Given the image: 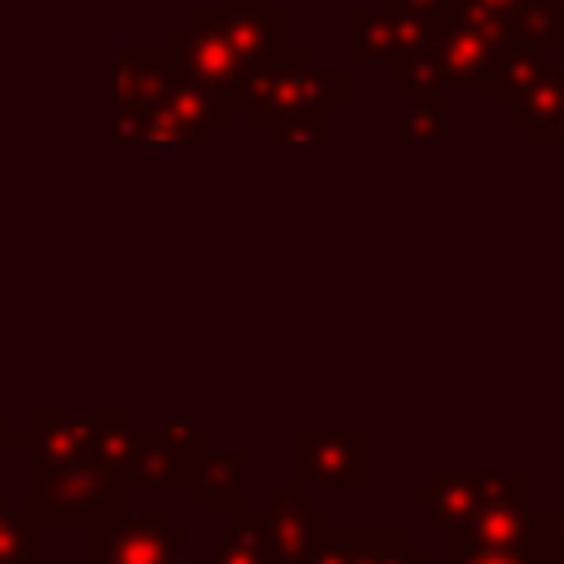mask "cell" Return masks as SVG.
<instances>
[{"mask_svg": "<svg viewBox=\"0 0 564 564\" xmlns=\"http://www.w3.org/2000/svg\"><path fill=\"white\" fill-rule=\"evenodd\" d=\"M286 44V13L269 0H225L212 9H189V18L167 35L172 62L203 84L225 110L247 106L260 70Z\"/></svg>", "mask_w": 564, "mask_h": 564, "instance_id": "1", "label": "cell"}, {"mask_svg": "<svg viewBox=\"0 0 564 564\" xmlns=\"http://www.w3.org/2000/svg\"><path fill=\"white\" fill-rule=\"evenodd\" d=\"M26 511L53 529H93L123 511L128 476L119 467L93 463H44L31 458L26 467Z\"/></svg>", "mask_w": 564, "mask_h": 564, "instance_id": "2", "label": "cell"}, {"mask_svg": "<svg viewBox=\"0 0 564 564\" xmlns=\"http://www.w3.org/2000/svg\"><path fill=\"white\" fill-rule=\"evenodd\" d=\"M348 101V70L339 66H313L308 62V48H286L260 70L251 97H247V119L251 128L269 132L273 123L282 119H295V115H313V110H326L330 106H344Z\"/></svg>", "mask_w": 564, "mask_h": 564, "instance_id": "3", "label": "cell"}, {"mask_svg": "<svg viewBox=\"0 0 564 564\" xmlns=\"http://www.w3.org/2000/svg\"><path fill=\"white\" fill-rule=\"evenodd\" d=\"M128 427L132 423L123 410H97V414L31 410L13 445H22L31 458H44V463H93V467H119L128 476L123 467Z\"/></svg>", "mask_w": 564, "mask_h": 564, "instance_id": "4", "label": "cell"}, {"mask_svg": "<svg viewBox=\"0 0 564 564\" xmlns=\"http://www.w3.org/2000/svg\"><path fill=\"white\" fill-rule=\"evenodd\" d=\"M410 502L427 516L432 529L454 533L458 524L476 520L502 502H529L524 471H432L423 485L410 489Z\"/></svg>", "mask_w": 564, "mask_h": 564, "instance_id": "5", "label": "cell"}, {"mask_svg": "<svg viewBox=\"0 0 564 564\" xmlns=\"http://www.w3.org/2000/svg\"><path fill=\"white\" fill-rule=\"evenodd\" d=\"M286 471L295 489H361L370 480V436L361 427H295L286 436Z\"/></svg>", "mask_w": 564, "mask_h": 564, "instance_id": "6", "label": "cell"}, {"mask_svg": "<svg viewBox=\"0 0 564 564\" xmlns=\"http://www.w3.org/2000/svg\"><path fill=\"white\" fill-rule=\"evenodd\" d=\"M185 560V529L172 524L163 507L137 516H110L88 529L84 564H181Z\"/></svg>", "mask_w": 564, "mask_h": 564, "instance_id": "7", "label": "cell"}, {"mask_svg": "<svg viewBox=\"0 0 564 564\" xmlns=\"http://www.w3.org/2000/svg\"><path fill=\"white\" fill-rule=\"evenodd\" d=\"M207 454V432L189 427L181 414H172L159 427H128V480L132 485H163V489H185L198 458Z\"/></svg>", "mask_w": 564, "mask_h": 564, "instance_id": "8", "label": "cell"}, {"mask_svg": "<svg viewBox=\"0 0 564 564\" xmlns=\"http://www.w3.org/2000/svg\"><path fill=\"white\" fill-rule=\"evenodd\" d=\"M264 524V538L278 555V564H317L322 546L330 538V516L304 498L295 485H278L264 494V507L256 511Z\"/></svg>", "mask_w": 564, "mask_h": 564, "instance_id": "9", "label": "cell"}, {"mask_svg": "<svg viewBox=\"0 0 564 564\" xmlns=\"http://www.w3.org/2000/svg\"><path fill=\"white\" fill-rule=\"evenodd\" d=\"M502 35H494L489 26L471 22L467 13H449L432 35H427V48L445 75V84H480L485 70H489V57L498 48Z\"/></svg>", "mask_w": 564, "mask_h": 564, "instance_id": "10", "label": "cell"}, {"mask_svg": "<svg viewBox=\"0 0 564 564\" xmlns=\"http://www.w3.org/2000/svg\"><path fill=\"white\" fill-rule=\"evenodd\" d=\"M352 66H370V62H397L405 53H414L432 26L410 18V13H397L392 4L388 9H352Z\"/></svg>", "mask_w": 564, "mask_h": 564, "instance_id": "11", "label": "cell"}, {"mask_svg": "<svg viewBox=\"0 0 564 564\" xmlns=\"http://www.w3.org/2000/svg\"><path fill=\"white\" fill-rule=\"evenodd\" d=\"M546 66H551L546 44H533V40H520V35L498 40V48H494V57H489V70H485V79H480L485 101H489L494 110H507Z\"/></svg>", "mask_w": 564, "mask_h": 564, "instance_id": "12", "label": "cell"}, {"mask_svg": "<svg viewBox=\"0 0 564 564\" xmlns=\"http://www.w3.org/2000/svg\"><path fill=\"white\" fill-rule=\"evenodd\" d=\"M317 564H427V551L401 529H330Z\"/></svg>", "mask_w": 564, "mask_h": 564, "instance_id": "13", "label": "cell"}, {"mask_svg": "<svg viewBox=\"0 0 564 564\" xmlns=\"http://www.w3.org/2000/svg\"><path fill=\"white\" fill-rule=\"evenodd\" d=\"M242 471H247V449H207L194 467V480L185 485L189 507L198 511H242Z\"/></svg>", "mask_w": 564, "mask_h": 564, "instance_id": "14", "label": "cell"}, {"mask_svg": "<svg viewBox=\"0 0 564 564\" xmlns=\"http://www.w3.org/2000/svg\"><path fill=\"white\" fill-rule=\"evenodd\" d=\"M207 564H278L256 507L234 511L229 524H216L207 533Z\"/></svg>", "mask_w": 564, "mask_h": 564, "instance_id": "15", "label": "cell"}, {"mask_svg": "<svg viewBox=\"0 0 564 564\" xmlns=\"http://www.w3.org/2000/svg\"><path fill=\"white\" fill-rule=\"evenodd\" d=\"M388 119H392L388 128L392 145H436L449 137L445 97H405V106H397Z\"/></svg>", "mask_w": 564, "mask_h": 564, "instance_id": "16", "label": "cell"}, {"mask_svg": "<svg viewBox=\"0 0 564 564\" xmlns=\"http://www.w3.org/2000/svg\"><path fill=\"white\" fill-rule=\"evenodd\" d=\"M0 564H44V524L0 489Z\"/></svg>", "mask_w": 564, "mask_h": 564, "instance_id": "17", "label": "cell"}, {"mask_svg": "<svg viewBox=\"0 0 564 564\" xmlns=\"http://www.w3.org/2000/svg\"><path fill=\"white\" fill-rule=\"evenodd\" d=\"M560 110H564V66H546V70L507 106V123L533 128V123H542V119H551V115H560Z\"/></svg>", "mask_w": 564, "mask_h": 564, "instance_id": "18", "label": "cell"}, {"mask_svg": "<svg viewBox=\"0 0 564 564\" xmlns=\"http://www.w3.org/2000/svg\"><path fill=\"white\" fill-rule=\"evenodd\" d=\"M264 137H269V145H326V110L282 119Z\"/></svg>", "mask_w": 564, "mask_h": 564, "instance_id": "19", "label": "cell"}, {"mask_svg": "<svg viewBox=\"0 0 564 564\" xmlns=\"http://www.w3.org/2000/svg\"><path fill=\"white\" fill-rule=\"evenodd\" d=\"M449 564H529V542H520V546L449 542Z\"/></svg>", "mask_w": 564, "mask_h": 564, "instance_id": "20", "label": "cell"}, {"mask_svg": "<svg viewBox=\"0 0 564 564\" xmlns=\"http://www.w3.org/2000/svg\"><path fill=\"white\" fill-rule=\"evenodd\" d=\"M397 13H410V18H419V22H427L432 31L458 9V0H388Z\"/></svg>", "mask_w": 564, "mask_h": 564, "instance_id": "21", "label": "cell"}, {"mask_svg": "<svg viewBox=\"0 0 564 564\" xmlns=\"http://www.w3.org/2000/svg\"><path fill=\"white\" fill-rule=\"evenodd\" d=\"M524 137H529V145H555V150H564V110L551 115V119H542V123H533V128H524Z\"/></svg>", "mask_w": 564, "mask_h": 564, "instance_id": "22", "label": "cell"}, {"mask_svg": "<svg viewBox=\"0 0 564 564\" xmlns=\"http://www.w3.org/2000/svg\"><path fill=\"white\" fill-rule=\"evenodd\" d=\"M13 441H18V432H13V414H4V410H0V467L9 463Z\"/></svg>", "mask_w": 564, "mask_h": 564, "instance_id": "23", "label": "cell"}, {"mask_svg": "<svg viewBox=\"0 0 564 564\" xmlns=\"http://www.w3.org/2000/svg\"><path fill=\"white\" fill-rule=\"evenodd\" d=\"M529 564H564V555H555V551H546V546L529 542Z\"/></svg>", "mask_w": 564, "mask_h": 564, "instance_id": "24", "label": "cell"}, {"mask_svg": "<svg viewBox=\"0 0 564 564\" xmlns=\"http://www.w3.org/2000/svg\"><path fill=\"white\" fill-rule=\"evenodd\" d=\"M542 4H551V9H555V18L564 22V0H542Z\"/></svg>", "mask_w": 564, "mask_h": 564, "instance_id": "25", "label": "cell"}]
</instances>
